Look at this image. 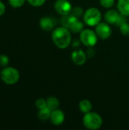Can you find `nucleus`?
Here are the masks:
<instances>
[{"label": "nucleus", "mask_w": 129, "mask_h": 130, "mask_svg": "<svg viewBox=\"0 0 129 130\" xmlns=\"http://www.w3.org/2000/svg\"><path fill=\"white\" fill-rule=\"evenodd\" d=\"M52 39L56 47L65 50L68 48L72 41L71 33L67 27L62 26L56 27L52 34Z\"/></svg>", "instance_id": "f257e3e1"}, {"label": "nucleus", "mask_w": 129, "mask_h": 130, "mask_svg": "<svg viewBox=\"0 0 129 130\" xmlns=\"http://www.w3.org/2000/svg\"><path fill=\"white\" fill-rule=\"evenodd\" d=\"M62 26L69 29V30L74 34L81 33L84 27V24L82 21H79L78 18L69 14L65 16H62Z\"/></svg>", "instance_id": "f03ea898"}, {"label": "nucleus", "mask_w": 129, "mask_h": 130, "mask_svg": "<svg viewBox=\"0 0 129 130\" xmlns=\"http://www.w3.org/2000/svg\"><path fill=\"white\" fill-rule=\"evenodd\" d=\"M83 124L87 129L97 130L100 129L103 125V119L100 114L90 111L84 114Z\"/></svg>", "instance_id": "7ed1b4c3"}, {"label": "nucleus", "mask_w": 129, "mask_h": 130, "mask_svg": "<svg viewBox=\"0 0 129 130\" xmlns=\"http://www.w3.org/2000/svg\"><path fill=\"white\" fill-rule=\"evenodd\" d=\"M102 19V14L100 11L94 7L89 8L86 11L84 12L83 15V20L84 22L87 25L90 27H95L99 23L101 22Z\"/></svg>", "instance_id": "20e7f679"}, {"label": "nucleus", "mask_w": 129, "mask_h": 130, "mask_svg": "<svg viewBox=\"0 0 129 130\" xmlns=\"http://www.w3.org/2000/svg\"><path fill=\"white\" fill-rule=\"evenodd\" d=\"M98 40V37L95 31L90 29H84L80 33V42L87 47L94 46Z\"/></svg>", "instance_id": "39448f33"}, {"label": "nucleus", "mask_w": 129, "mask_h": 130, "mask_svg": "<svg viewBox=\"0 0 129 130\" xmlns=\"http://www.w3.org/2000/svg\"><path fill=\"white\" fill-rule=\"evenodd\" d=\"M2 80L8 85H14L19 80V72L13 67H6L1 72Z\"/></svg>", "instance_id": "423d86ee"}, {"label": "nucleus", "mask_w": 129, "mask_h": 130, "mask_svg": "<svg viewBox=\"0 0 129 130\" xmlns=\"http://www.w3.org/2000/svg\"><path fill=\"white\" fill-rule=\"evenodd\" d=\"M72 5L68 0H56L54 3L55 11L62 16H65L71 14Z\"/></svg>", "instance_id": "0eeeda50"}, {"label": "nucleus", "mask_w": 129, "mask_h": 130, "mask_svg": "<svg viewBox=\"0 0 129 130\" xmlns=\"http://www.w3.org/2000/svg\"><path fill=\"white\" fill-rule=\"evenodd\" d=\"M95 32L100 40H107L112 35V29L108 23L100 22L95 26Z\"/></svg>", "instance_id": "6e6552de"}, {"label": "nucleus", "mask_w": 129, "mask_h": 130, "mask_svg": "<svg viewBox=\"0 0 129 130\" xmlns=\"http://www.w3.org/2000/svg\"><path fill=\"white\" fill-rule=\"evenodd\" d=\"M87 56L84 50H82L81 49H78V50H75V51L72 52L71 58L72 62L75 65L82 66L86 62Z\"/></svg>", "instance_id": "1a4fd4ad"}, {"label": "nucleus", "mask_w": 129, "mask_h": 130, "mask_svg": "<svg viewBox=\"0 0 129 130\" xmlns=\"http://www.w3.org/2000/svg\"><path fill=\"white\" fill-rule=\"evenodd\" d=\"M49 120L54 126H60L65 121V114L61 110H54L51 113Z\"/></svg>", "instance_id": "9d476101"}, {"label": "nucleus", "mask_w": 129, "mask_h": 130, "mask_svg": "<svg viewBox=\"0 0 129 130\" xmlns=\"http://www.w3.org/2000/svg\"><path fill=\"white\" fill-rule=\"evenodd\" d=\"M40 27L42 30L45 31H50L54 28L55 26V22L52 18L44 16L42 17L40 20Z\"/></svg>", "instance_id": "9b49d317"}, {"label": "nucleus", "mask_w": 129, "mask_h": 130, "mask_svg": "<svg viewBox=\"0 0 129 130\" xmlns=\"http://www.w3.org/2000/svg\"><path fill=\"white\" fill-rule=\"evenodd\" d=\"M119 15H120V13L119 11H116L114 9H109L105 13L104 19H105V21L108 23L109 24H116Z\"/></svg>", "instance_id": "f8f14e48"}, {"label": "nucleus", "mask_w": 129, "mask_h": 130, "mask_svg": "<svg viewBox=\"0 0 129 130\" xmlns=\"http://www.w3.org/2000/svg\"><path fill=\"white\" fill-rule=\"evenodd\" d=\"M117 8L120 14L129 16V0H118Z\"/></svg>", "instance_id": "ddd939ff"}, {"label": "nucleus", "mask_w": 129, "mask_h": 130, "mask_svg": "<svg viewBox=\"0 0 129 130\" xmlns=\"http://www.w3.org/2000/svg\"><path fill=\"white\" fill-rule=\"evenodd\" d=\"M78 107H79V110L83 113H89L92 110V108H93V105H92V103L89 101V100H87V99H83L81 100L80 102H79V104H78Z\"/></svg>", "instance_id": "4468645a"}, {"label": "nucleus", "mask_w": 129, "mask_h": 130, "mask_svg": "<svg viewBox=\"0 0 129 130\" xmlns=\"http://www.w3.org/2000/svg\"><path fill=\"white\" fill-rule=\"evenodd\" d=\"M47 107L49 108L52 111L56 109H59L60 103L59 101L56 97H49L46 99Z\"/></svg>", "instance_id": "2eb2a0df"}, {"label": "nucleus", "mask_w": 129, "mask_h": 130, "mask_svg": "<svg viewBox=\"0 0 129 130\" xmlns=\"http://www.w3.org/2000/svg\"><path fill=\"white\" fill-rule=\"evenodd\" d=\"M51 113H52V110L48 108L47 107L43 108V109H41V110H39V112H38V118L40 120H48L50 119V116H51Z\"/></svg>", "instance_id": "dca6fc26"}, {"label": "nucleus", "mask_w": 129, "mask_h": 130, "mask_svg": "<svg viewBox=\"0 0 129 130\" xmlns=\"http://www.w3.org/2000/svg\"><path fill=\"white\" fill-rule=\"evenodd\" d=\"M71 14L75 15V17L77 18H80L81 16L84 15V10L81 7H79V6H75V7H73L72 8V10L71 11Z\"/></svg>", "instance_id": "f3484780"}, {"label": "nucleus", "mask_w": 129, "mask_h": 130, "mask_svg": "<svg viewBox=\"0 0 129 130\" xmlns=\"http://www.w3.org/2000/svg\"><path fill=\"white\" fill-rule=\"evenodd\" d=\"M119 30L124 36H129V23L125 22L119 26Z\"/></svg>", "instance_id": "a211bd4d"}, {"label": "nucleus", "mask_w": 129, "mask_h": 130, "mask_svg": "<svg viewBox=\"0 0 129 130\" xmlns=\"http://www.w3.org/2000/svg\"><path fill=\"white\" fill-rule=\"evenodd\" d=\"M35 106L38 110H41L43 109L45 107H47V104H46V100L43 99V98H39L35 102Z\"/></svg>", "instance_id": "6ab92c4d"}, {"label": "nucleus", "mask_w": 129, "mask_h": 130, "mask_svg": "<svg viewBox=\"0 0 129 130\" xmlns=\"http://www.w3.org/2000/svg\"><path fill=\"white\" fill-rule=\"evenodd\" d=\"M115 1L116 0H100V3L103 8H110L114 5Z\"/></svg>", "instance_id": "aec40b11"}, {"label": "nucleus", "mask_w": 129, "mask_h": 130, "mask_svg": "<svg viewBox=\"0 0 129 130\" xmlns=\"http://www.w3.org/2000/svg\"><path fill=\"white\" fill-rule=\"evenodd\" d=\"M26 0H8L9 4L14 8H19L22 6Z\"/></svg>", "instance_id": "412c9836"}, {"label": "nucleus", "mask_w": 129, "mask_h": 130, "mask_svg": "<svg viewBox=\"0 0 129 130\" xmlns=\"http://www.w3.org/2000/svg\"><path fill=\"white\" fill-rule=\"evenodd\" d=\"M27 1H28V2H29L31 5L35 6V7L41 6V5H43L45 3V2H46V0H27Z\"/></svg>", "instance_id": "4be33fe9"}, {"label": "nucleus", "mask_w": 129, "mask_h": 130, "mask_svg": "<svg viewBox=\"0 0 129 130\" xmlns=\"http://www.w3.org/2000/svg\"><path fill=\"white\" fill-rule=\"evenodd\" d=\"M8 57L6 55L2 54L0 55V66H6L8 64Z\"/></svg>", "instance_id": "5701e85b"}, {"label": "nucleus", "mask_w": 129, "mask_h": 130, "mask_svg": "<svg viewBox=\"0 0 129 130\" xmlns=\"http://www.w3.org/2000/svg\"><path fill=\"white\" fill-rule=\"evenodd\" d=\"M5 5L0 1V16H2V15L5 13Z\"/></svg>", "instance_id": "b1692460"}]
</instances>
